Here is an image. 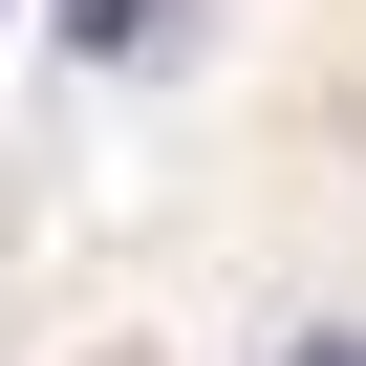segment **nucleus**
Wrapping results in <instances>:
<instances>
[{
	"mask_svg": "<svg viewBox=\"0 0 366 366\" xmlns=\"http://www.w3.org/2000/svg\"><path fill=\"white\" fill-rule=\"evenodd\" d=\"M65 44H108V65H151V44H172V0H65Z\"/></svg>",
	"mask_w": 366,
	"mask_h": 366,
	"instance_id": "f257e3e1",
	"label": "nucleus"
},
{
	"mask_svg": "<svg viewBox=\"0 0 366 366\" xmlns=\"http://www.w3.org/2000/svg\"><path fill=\"white\" fill-rule=\"evenodd\" d=\"M302 366H366V345H302Z\"/></svg>",
	"mask_w": 366,
	"mask_h": 366,
	"instance_id": "f03ea898",
	"label": "nucleus"
}]
</instances>
